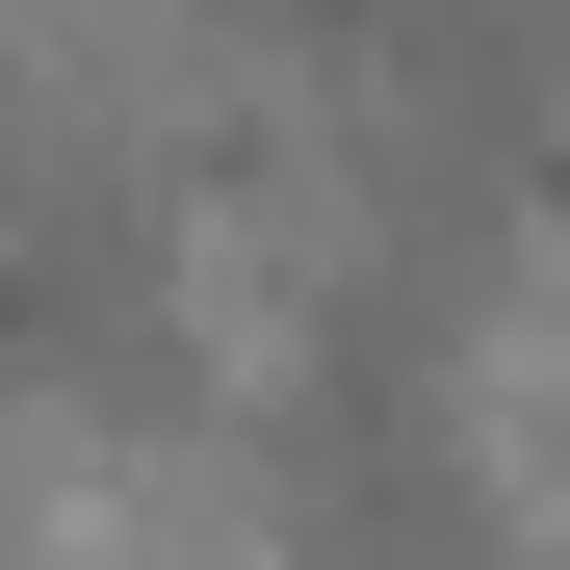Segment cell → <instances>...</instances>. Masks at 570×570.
Masks as SVG:
<instances>
[{
    "label": "cell",
    "instance_id": "6da1fadb",
    "mask_svg": "<svg viewBox=\"0 0 570 570\" xmlns=\"http://www.w3.org/2000/svg\"><path fill=\"white\" fill-rule=\"evenodd\" d=\"M156 363H181V208L105 130L0 105V390H156Z\"/></svg>",
    "mask_w": 570,
    "mask_h": 570
}]
</instances>
